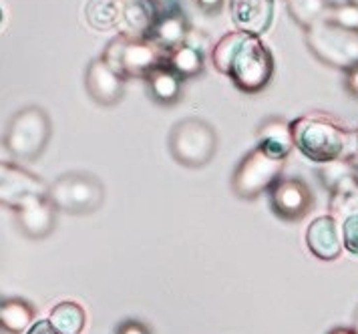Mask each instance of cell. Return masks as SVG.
<instances>
[{"instance_id": "83f0119b", "label": "cell", "mask_w": 358, "mask_h": 334, "mask_svg": "<svg viewBox=\"0 0 358 334\" xmlns=\"http://www.w3.org/2000/svg\"><path fill=\"white\" fill-rule=\"evenodd\" d=\"M196 4H197V8H199L203 15L215 16L222 13V8H224L226 0H196Z\"/></svg>"}, {"instance_id": "4fadbf2b", "label": "cell", "mask_w": 358, "mask_h": 334, "mask_svg": "<svg viewBox=\"0 0 358 334\" xmlns=\"http://www.w3.org/2000/svg\"><path fill=\"white\" fill-rule=\"evenodd\" d=\"M20 232L31 239H43L52 234L57 223V207L47 195H34L15 209Z\"/></svg>"}, {"instance_id": "d590c367", "label": "cell", "mask_w": 358, "mask_h": 334, "mask_svg": "<svg viewBox=\"0 0 358 334\" xmlns=\"http://www.w3.org/2000/svg\"><path fill=\"white\" fill-rule=\"evenodd\" d=\"M348 2H352V4H357L358 6V0H348Z\"/></svg>"}, {"instance_id": "f546056e", "label": "cell", "mask_w": 358, "mask_h": 334, "mask_svg": "<svg viewBox=\"0 0 358 334\" xmlns=\"http://www.w3.org/2000/svg\"><path fill=\"white\" fill-rule=\"evenodd\" d=\"M27 334H59V333L52 328V324H50L49 320H38V322H34L33 326L27 330Z\"/></svg>"}, {"instance_id": "1f68e13d", "label": "cell", "mask_w": 358, "mask_h": 334, "mask_svg": "<svg viewBox=\"0 0 358 334\" xmlns=\"http://www.w3.org/2000/svg\"><path fill=\"white\" fill-rule=\"evenodd\" d=\"M328 334H358L355 328H348V326H336V328H332Z\"/></svg>"}, {"instance_id": "484cf974", "label": "cell", "mask_w": 358, "mask_h": 334, "mask_svg": "<svg viewBox=\"0 0 358 334\" xmlns=\"http://www.w3.org/2000/svg\"><path fill=\"white\" fill-rule=\"evenodd\" d=\"M342 244L352 256H358V214L346 218L341 225Z\"/></svg>"}, {"instance_id": "ffe728a7", "label": "cell", "mask_w": 358, "mask_h": 334, "mask_svg": "<svg viewBox=\"0 0 358 334\" xmlns=\"http://www.w3.org/2000/svg\"><path fill=\"white\" fill-rule=\"evenodd\" d=\"M165 63L169 64L181 79H194V77L203 73L206 50H203V47H199V45L185 39V43H181L179 47L167 50Z\"/></svg>"}, {"instance_id": "4dcf8cb0", "label": "cell", "mask_w": 358, "mask_h": 334, "mask_svg": "<svg viewBox=\"0 0 358 334\" xmlns=\"http://www.w3.org/2000/svg\"><path fill=\"white\" fill-rule=\"evenodd\" d=\"M159 8V13H169V11H176L179 8V0H153Z\"/></svg>"}, {"instance_id": "8992f818", "label": "cell", "mask_w": 358, "mask_h": 334, "mask_svg": "<svg viewBox=\"0 0 358 334\" xmlns=\"http://www.w3.org/2000/svg\"><path fill=\"white\" fill-rule=\"evenodd\" d=\"M47 197L57 207V211H65L73 216H87L97 211L105 202V188L97 175L85 172L57 177L49 186Z\"/></svg>"}, {"instance_id": "e0dca14e", "label": "cell", "mask_w": 358, "mask_h": 334, "mask_svg": "<svg viewBox=\"0 0 358 334\" xmlns=\"http://www.w3.org/2000/svg\"><path fill=\"white\" fill-rule=\"evenodd\" d=\"M258 147L278 160H286L294 147L290 123L280 117H272L264 121L258 129Z\"/></svg>"}, {"instance_id": "d6a6232c", "label": "cell", "mask_w": 358, "mask_h": 334, "mask_svg": "<svg viewBox=\"0 0 358 334\" xmlns=\"http://www.w3.org/2000/svg\"><path fill=\"white\" fill-rule=\"evenodd\" d=\"M352 141H355V147H357V151H358V127H357V131L352 133Z\"/></svg>"}, {"instance_id": "44dd1931", "label": "cell", "mask_w": 358, "mask_h": 334, "mask_svg": "<svg viewBox=\"0 0 358 334\" xmlns=\"http://www.w3.org/2000/svg\"><path fill=\"white\" fill-rule=\"evenodd\" d=\"M34 324V308L22 298H8L0 306V328L22 334Z\"/></svg>"}, {"instance_id": "cb8c5ba5", "label": "cell", "mask_w": 358, "mask_h": 334, "mask_svg": "<svg viewBox=\"0 0 358 334\" xmlns=\"http://www.w3.org/2000/svg\"><path fill=\"white\" fill-rule=\"evenodd\" d=\"M330 6H332L330 0H286V8L292 20L304 31L324 20Z\"/></svg>"}, {"instance_id": "f1b7e54d", "label": "cell", "mask_w": 358, "mask_h": 334, "mask_svg": "<svg viewBox=\"0 0 358 334\" xmlns=\"http://www.w3.org/2000/svg\"><path fill=\"white\" fill-rule=\"evenodd\" d=\"M117 334H151V330L147 328L143 322H137V320H127L119 326Z\"/></svg>"}, {"instance_id": "5b68a950", "label": "cell", "mask_w": 358, "mask_h": 334, "mask_svg": "<svg viewBox=\"0 0 358 334\" xmlns=\"http://www.w3.org/2000/svg\"><path fill=\"white\" fill-rule=\"evenodd\" d=\"M304 32L306 47L320 63L341 71H346L358 63V31L344 29L324 18Z\"/></svg>"}, {"instance_id": "2e32d148", "label": "cell", "mask_w": 358, "mask_h": 334, "mask_svg": "<svg viewBox=\"0 0 358 334\" xmlns=\"http://www.w3.org/2000/svg\"><path fill=\"white\" fill-rule=\"evenodd\" d=\"M159 8L153 0H121V32L149 39L159 18Z\"/></svg>"}, {"instance_id": "3957f363", "label": "cell", "mask_w": 358, "mask_h": 334, "mask_svg": "<svg viewBox=\"0 0 358 334\" xmlns=\"http://www.w3.org/2000/svg\"><path fill=\"white\" fill-rule=\"evenodd\" d=\"M52 123L43 107H24L13 115L4 133V149L17 161L38 160L50 141Z\"/></svg>"}, {"instance_id": "6da1fadb", "label": "cell", "mask_w": 358, "mask_h": 334, "mask_svg": "<svg viewBox=\"0 0 358 334\" xmlns=\"http://www.w3.org/2000/svg\"><path fill=\"white\" fill-rule=\"evenodd\" d=\"M212 64L248 95L264 91L274 77V57L260 36L228 32L212 48Z\"/></svg>"}, {"instance_id": "d6986e66", "label": "cell", "mask_w": 358, "mask_h": 334, "mask_svg": "<svg viewBox=\"0 0 358 334\" xmlns=\"http://www.w3.org/2000/svg\"><path fill=\"white\" fill-rule=\"evenodd\" d=\"M147 89L149 95L159 105H176L181 99V89H183V79L167 63L159 64L153 73L147 77Z\"/></svg>"}, {"instance_id": "7402d4cb", "label": "cell", "mask_w": 358, "mask_h": 334, "mask_svg": "<svg viewBox=\"0 0 358 334\" xmlns=\"http://www.w3.org/2000/svg\"><path fill=\"white\" fill-rule=\"evenodd\" d=\"M89 27L95 31H111L121 27V0H89L85 6Z\"/></svg>"}, {"instance_id": "52a82bcc", "label": "cell", "mask_w": 358, "mask_h": 334, "mask_svg": "<svg viewBox=\"0 0 358 334\" xmlns=\"http://www.w3.org/2000/svg\"><path fill=\"white\" fill-rule=\"evenodd\" d=\"M169 151L179 165L203 167L213 160L217 151V135L203 119L187 117L171 127Z\"/></svg>"}, {"instance_id": "30bf717a", "label": "cell", "mask_w": 358, "mask_h": 334, "mask_svg": "<svg viewBox=\"0 0 358 334\" xmlns=\"http://www.w3.org/2000/svg\"><path fill=\"white\" fill-rule=\"evenodd\" d=\"M268 193L272 211L284 222L302 220L314 206V195L308 183L298 177H280Z\"/></svg>"}, {"instance_id": "d4e9b609", "label": "cell", "mask_w": 358, "mask_h": 334, "mask_svg": "<svg viewBox=\"0 0 358 334\" xmlns=\"http://www.w3.org/2000/svg\"><path fill=\"white\" fill-rule=\"evenodd\" d=\"M328 20L341 25L344 29H350V31H358V6L352 4V2H342V4H336L332 2L330 11H328Z\"/></svg>"}, {"instance_id": "7c38bea8", "label": "cell", "mask_w": 358, "mask_h": 334, "mask_svg": "<svg viewBox=\"0 0 358 334\" xmlns=\"http://www.w3.org/2000/svg\"><path fill=\"white\" fill-rule=\"evenodd\" d=\"M125 83H127V79L119 71H115L103 57L93 59L87 67V73H85L87 93L91 95L95 103L103 105V107H113L123 99Z\"/></svg>"}, {"instance_id": "836d02e7", "label": "cell", "mask_w": 358, "mask_h": 334, "mask_svg": "<svg viewBox=\"0 0 358 334\" xmlns=\"http://www.w3.org/2000/svg\"><path fill=\"white\" fill-rule=\"evenodd\" d=\"M355 330L358 333V310H357V314H355Z\"/></svg>"}, {"instance_id": "603a6c76", "label": "cell", "mask_w": 358, "mask_h": 334, "mask_svg": "<svg viewBox=\"0 0 358 334\" xmlns=\"http://www.w3.org/2000/svg\"><path fill=\"white\" fill-rule=\"evenodd\" d=\"M49 322L59 334H81L87 322V314L81 304L65 300L50 310Z\"/></svg>"}, {"instance_id": "9a60e30c", "label": "cell", "mask_w": 358, "mask_h": 334, "mask_svg": "<svg viewBox=\"0 0 358 334\" xmlns=\"http://www.w3.org/2000/svg\"><path fill=\"white\" fill-rule=\"evenodd\" d=\"M229 15L238 31L260 36L274 22V0H229Z\"/></svg>"}, {"instance_id": "ba28073f", "label": "cell", "mask_w": 358, "mask_h": 334, "mask_svg": "<svg viewBox=\"0 0 358 334\" xmlns=\"http://www.w3.org/2000/svg\"><path fill=\"white\" fill-rule=\"evenodd\" d=\"M284 163L286 160H278L260 147L252 149L238 163L231 177V190L242 200H256L260 193L272 190L284 172Z\"/></svg>"}, {"instance_id": "8fae6325", "label": "cell", "mask_w": 358, "mask_h": 334, "mask_svg": "<svg viewBox=\"0 0 358 334\" xmlns=\"http://www.w3.org/2000/svg\"><path fill=\"white\" fill-rule=\"evenodd\" d=\"M49 186L22 165L0 160V206L17 209L34 195H47Z\"/></svg>"}, {"instance_id": "7a4b0ae2", "label": "cell", "mask_w": 358, "mask_h": 334, "mask_svg": "<svg viewBox=\"0 0 358 334\" xmlns=\"http://www.w3.org/2000/svg\"><path fill=\"white\" fill-rule=\"evenodd\" d=\"M292 127L294 147L314 163H328V161L342 160L348 151V145H355L352 133L338 123L336 119L310 113L294 119Z\"/></svg>"}, {"instance_id": "8d00e7d4", "label": "cell", "mask_w": 358, "mask_h": 334, "mask_svg": "<svg viewBox=\"0 0 358 334\" xmlns=\"http://www.w3.org/2000/svg\"><path fill=\"white\" fill-rule=\"evenodd\" d=\"M0 306H2V302H0Z\"/></svg>"}, {"instance_id": "5bb4252c", "label": "cell", "mask_w": 358, "mask_h": 334, "mask_svg": "<svg viewBox=\"0 0 358 334\" xmlns=\"http://www.w3.org/2000/svg\"><path fill=\"white\" fill-rule=\"evenodd\" d=\"M306 246L318 260L332 262L341 258L342 248V232L338 220L334 216H320L310 223L306 230Z\"/></svg>"}, {"instance_id": "277c9868", "label": "cell", "mask_w": 358, "mask_h": 334, "mask_svg": "<svg viewBox=\"0 0 358 334\" xmlns=\"http://www.w3.org/2000/svg\"><path fill=\"white\" fill-rule=\"evenodd\" d=\"M101 57L125 79H147L149 73L165 63L167 50L149 39L119 32L111 43H107Z\"/></svg>"}, {"instance_id": "9c48e42d", "label": "cell", "mask_w": 358, "mask_h": 334, "mask_svg": "<svg viewBox=\"0 0 358 334\" xmlns=\"http://www.w3.org/2000/svg\"><path fill=\"white\" fill-rule=\"evenodd\" d=\"M318 175L330 193V216L344 222L358 214V169L352 161L342 158L322 163Z\"/></svg>"}, {"instance_id": "e575fe53", "label": "cell", "mask_w": 358, "mask_h": 334, "mask_svg": "<svg viewBox=\"0 0 358 334\" xmlns=\"http://www.w3.org/2000/svg\"><path fill=\"white\" fill-rule=\"evenodd\" d=\"M2 20H4V13H2V8H0V25H2Z\"/></svg>"}, {"instance_id": "4316f807", "label": "cell", "mask_w": 358, "mask_h": 334, "mask_svg": "<svg viewBox=\"0 0 358 334\" xmlns=\"http://www.w3.org/2000/svg\"><path fill=\"white\" fill-rule=\"evenodd\" d=\"M344 91L358 101V63L344 71Z\"/></svg>"}, {"instance_id": "ac0fdd59", "label": "cell", "mask_w": 358, "mask_h": 334, "mask_svg": "<svg viewBox=\"0 0 358 334\" xmlns=\"http://www.w3.org/2000/svg\"><path fill=\"white\" fill-rule=\"evenodd\" d=\"M189 31L192 29H189L187 16L183 15L181 8H176V11H169V13L159 15L153 31H151L149 41L159 45L163 50H171V48L179 47L181 43H185Z\"/></svg>"}]
</instances>
